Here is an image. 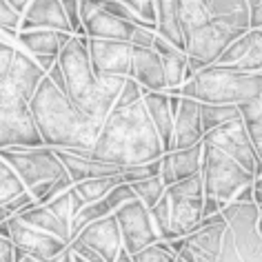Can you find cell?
Segmentation results:
<instances>
[{"label": "cell", "mask_w": 262, "mask_h": 262, "mask_svg": "<svg viewBox=\"0 0 262 262\" xmlns=\"http://www.w3.org/2000/svg\"><path fill=\"white\" fill-rule=\"evenodd\" d=\"M91 156L116 167L147 165L165 156L142 98L122 107L116 104L109 111L94 142Z\"/></svg>", "instance_id": "cell-1"}, {"label": "cell", "mask_w": 262, "mask_h": 262, "mask_svg": "<svg viewBox=\"0 0 262 262\" xmlns=\"http://www.w3.org/2000/svg\"><path fill=\"white\" fill-rule=\"evenodd\" d=\"M29 111L45 147L64 149V151L94 149V142L100 134V124L89 120L47 76L31 96Z\"/></svg>", "instance_id": "cell-2"}, {"label": "cell", "mask_w": 262, "mask_h": 262, "mask_svg": "<svg viewBox=\"0 0 262 262\" xmlns=\"http://www.w3.org/2000/svg\"><path fill=\"white\" fill-rule=\"evenodd\" d=\"M58 67L64 78V96L89 120L102 127L127 78H98L91 69L84 36H71V40L58 54Z\"/></svg>", "instance_id": "cell-3"}, {"label": "cell", "mask_w": 262, "mask_h": 262, "mask_svg": "<svg viewBox=\"0 0 262 262\" xmlns=\"http://www.w3.org/2000/svg\"><path fill=\"white\" fill-rule=\"evenodd\" d=\"M178 96L191 98L200 104L240 107V104L255 102L262 96V74H249V71L235 67L209 64L180 84Z\"/></svg>", "instance_id": "cell-4"}, {"label": "cell", "mask_w": 262, "mask_h": 262, "mask_svg": "<svg viewBox=\"0 0 262 262\" xmlns=\"http://www.w3.org/2000/svg\"><path fill=\"white\" fill-rule=\"evenodd\" d=\"M249 29H251L249 27V0H240L229 11L213 14L211 20H207L185 36L187 69L195 74V71L213 64L222 51Z\"/></svg>", "instance_id": "cell-5"}, {"label": "cell", "mask_w": 262, "mask_h": 262, "mask_svg": "<svg viewBox=\"0 0 262 262\" xmlns=\"http://www.w3.org/2000/svg\"><path fill=\"white\" fill-rule=\"evenodd\" d=\"M200 178L205 198H213L220 205H229L242 187L253 185V176L245 171L238 162L225 156L220 149L202 142V160H200Z\"/></svg>", "instance_id": "cell-6"}, {"label": "cell", "mask_w": 262, "mask_h": 262, "mask_svg": "<svg viewBox=\"0 0 262 262\" xmlns=\"http://www.w3.org/2000/svg\"><path fill=\"white\" fill-rule=\"evenodd\" d=\"M45 147L31 118L29 102L0 80V149Z\"/></svg>", "instance_id": "cell-7"}, {"label": "cell", "mask_w": 262, "mask_h": 262, "mask_svg": "<svg viewBox=\"0 0 262 262\" xmlns=\"http://www.w3.org/2000/svg\"><path fill=\"white\" fill-rule=\"evenodd\" d=\"M165 200H167V215H169V240L185 238V235H189L198 227V222L202 218L205 191H202L200 173L167 187Z\"/></svg>", "instance_id": "cell-8"}, {"label": "cell", "mask_w": 262, "mask_h": 262, "mask_svg": "<svg viewBox=\"0 0 262 262\" xmlns=\"http://www.w3.org/2000/svg\"><path fill=\"white\" fill-rule=\"evenodd\" d=\"M0 158L14 169V173L20 178L23 187L34 189L40 182L58 180L67 176L62 162L58 160L54 149L49 147H14V149H0Z\"/></svg>", "instance_id": "cell-9"}, {"label": "cell", "mask_w": 262, "mask_h": 262, "mask_svg": "<svg viewBox=\"0 0 262 262\" xmlns=\"http://www.w3.org/2000/svg\"><path fill=\"white\" fill-rule=\"evenodd\" d=\"M202 142L220 149L222 154L229 156L231 160H235L245 171L251 173L253 178H260L262 176V165L258 160V154H255V149H253V142L249 138L242 118H235L231 122H225V124H220V127L207 131V134L202 136Z\"/></svg>", "instance_id": "cell-10"}, {"label": "cell", "mask_w": 262, "mask_h": 262, "mask_svg": "<svg viewBox=\"0 0 262 262\" xmlns=\"http://www.w3.org/2000/svg\"><path fill=\"white\" fill-rule=\"evenodd\" d=\"M227 233V222L198 225L185 238L169 240L167 245L176 255V262H218L222 253V242Z\"/></svg>", "instance_id": "cell-11"}, {"label": "cell", "mask_w": 262, "mask_h": 262, "mask_svg": "<svg viewBox=\"0 0 262 262\" xmlns=\"http://www.w3.org/2000/svg\"><path fill=\"white\" fill-rule=\"evenodd\" d=\"M114 218L120 229L122 238V249L129 255L142 251V249L160 242V235L156 231L149 209L142 205L140 200H129L122 207H118L114 211Z\"/></svg>", "instance_id": "cell-12"}, {"label": "cell", "mask_w": 262, "mask_h": 262, "mask_svg": "<svg viewBox=\"0 0 262 262\" xmlns=\"http://www.w3.org/2000/svg\"><path fill=\"white\" fill-rule=\"evenodd\" d=\"M7 225H9L11 245H14L18 251H23L25 255H29V258H34L38 262H49L67 247L62 240H58L56 235H49V233L40 231V229L27 225V222H23L18 215H11L7 220Z\"/></svg>", "instance_id": "cell-13"}, {"label": "cell", "mask_w": 262, "mask_h": 262, "mask_svg": "<svg viewBox=\"0 0 262 262\" xmlns=\"http://www.w3.org/2000/svg\"><path fill=\"white\" fill-rule=\"evenodd\" d=\"M87 51L91 69L98 78H129L131 74V47L122 40H89Z\"/></svg>", "instance_id": "cell-14"}, {"label": "cell", "mask_w": 262, "mask_h": 262, "mask_svg": "<svg viewBox=\"0 0 262 262\" xmlns=\"http://www.w3.org/2000/svg\"><path fill=\"white\" fill-rule=\"evenodd\" d=\"M78 9H80V23L84 29V38H89V40L129 42L131 31H134L136 25L109 16L104 9L98 7L96 0H78Z\"/></svg>", "instance_id": "cell-15"}, {"label": "cell", "mask_w": 262, "mask_h": 262, "mask_svg": "<svg viewBox=\"0 0 262 262\" xmlns=\"http://www.w3.org/2000/svg\"><path fill=\"white\" fill-rule=\"evenodd\" d=\"M58 160L62 162L64 171H67L71 185L94 178H114L120 176L124 167H116L109 162H102L91 156V151H82V149H74V151H64V149H54Z\"/></svg>", "instance_id": "cell-16"}, {"label": "cell", "mask_w": 262, "mask_h": 262, "mask_svg": "<svg viewBox=\"0 0 262 262\" xmlns=\"http://www.w3.org/2000/svg\"><path fill=\"white\" fill-rule=\"evenodd\" d=\"M74 240L82 242L84 247H89L91 251H96L104 262H116L118 253L122 251V238L120 229L114 215H107L102 220H96L87 225Z\"/></svg>", "instance_id": "cell-17"}, {"label": "cell", "mask_w": 262, "mask_h": 262, "mask_svg": "<svg viewBox=\"0 0 262 262\" xmlns=\"http://www.w3.org/2000/svg\"><path fill=\"white\" fill-rule=\"evenodd\" d=\"M31 29H56L71 34L60 0H29V5L23 11V20L18 31Z\"/></svg>", "instance_id": "cell-18"}, {"label": "cell", "mask_w": 262, "mask_h": 262, "mask_svg": "<svg viewBox=\"0 0 262 262\" xmlns=\"http://www.w3.org/2000/svg\"><path fill=\"white\" fill-rule=\"evenodd\" d=\"M202 136L205 131L200 124V102L191 98H180L178 109L173 114V149H189L200 145Z\"/></svg>", "instance_id": "cell-19"}, {"label": "cell", "mask_w": 262, "mask_h": 262, "mask_svg": "<svg viewBox=\"0 0 262 262\" xmlns=\"http://www.w3.org/2000/svg\"><path fill=\"white\" fill-rule=\"evenodd\" d=\"M45 76L47 74L38 67V62L34 60V58H31L29 54H25L23 49H16L14 60H11L9 71H7V76H5V82H7L9 87L23 98V100L29 102Z\"/></svg>", "instance_id": "cell-20"}, {"label": "cell", "mask_w": 262, "mask_h": 262, "mask_svg": "<svg viewBox=\"0 0 262 262\" xmlns=\"http://www.w3.org/2000/svg\"><path fill=\"white\" fill-rule=\"evenodd\" d=\"M202 160V142L189 149H173L160 158V178L165 187H171L180 180H187L191 176L200 173Z\"/></svg>", "instance_id": "cell-21"}, {"label": "cell", "mask_w": 262, "mask_h": 262, "mask_svg": "<svg viewBox=\"0 0 262 262\" xmlns=\"http://www.w3.org/2000/svg\"><path fill=\"white\" fill-rule=\"evenodd\" d=\"M74 34L67 31H56V29H31V31H18L16 36V47L23 49L31 58L36 56H54L64 49V45L71 40Z\"/></svg>", "instance_id": "cell-22"}, {"label": "cell", "mask_w": 262, "mask_h": 262, "mask_svg": "<svg viewBox=\"0 0 262 262\" xmlns=\"http://www.w3.org/2000/svg\"><path fill=\"white\" fill-rule=\"evenodd\" d=\"M131 80L145 91H165V74H162L160 56L154 49L134 47L131 51Z\"/></svg>", "instance_id": "cell-23"}, {"label": "cell", "mask_w": 262, "mask_h": 262, "mask_svg": "<svg viewBox=\"0 0 262 262\" xmlns=\"http://www.w3.org/2000/svg\"><path fill=\"white\" fill-rule=\"evenodd\" d=\"M142 102H145L147 114L151 118V124L160 138L162 151L169 154L173 149V114H171V107H169V96L165 91L142 89Z\"/></svg>", "instance_id": "cell-24"}, {"label": "cell", "mask_w": 262, "mask_h": 262, "mask_svg": "<svg viewBox=\"0 0 262 262\" xmlns=\"http://www.w3.org/2000/svg\"><path fill=\"white\" fill-rule=\"evenodd\" d=\"M156 54L160 56L162 62V74H165V94L178 96L180 84L185 82V71H187V54L180 49H176L173 45L162 40L160 36H156L154 47Z\"/></svg>", "instance_id": "cell-25"}, {"label": "cell", "mask_w": 262, "mask_h": 262, "mask_svg": "<svg viewBox=\"0 0 262 262\" xmlns=\"http://www.w3.org/2000/svg\"><path fill=\"white\" fill-rule=\"evenodd\" d=\"M156 3V34L176 49L185 51L180 29V0H154Z\"/></svg>", "instance_id": "cell-26"}, {"label": "cell", "mask_w": 262, "mask_h": 262, "mask_svg": "<svg viewBox=\"0 0 262 262\" xmlns=\"http://www.w3.org/2000/svg\"><path fill=\"white\" fill-rule=\"evenodd\" d=\"M18 218H20L23 222H27V225H31V227L40 229V231H45V233L56 235L58 240H62L64 245L69 247V242H71L69 225L58 218V215L51 211L49 207H45V205H34V207H29V209H25L23 213H18Z\"/></svg>", "instance_id": "cell-27"}, {"label": "cell", "mask_w": 262, "mask_h": 262, "mask_svg": "<svg viewBox=\"0 0 262 262\" xmlns=\"http://www.w3.org/2000/svg\"><path fill=\"white\" fill-rule=\"evenodd\" d=\"M238 109H240L242 122H245V127H247L249 138L253 142L255 154H258V160L262 165V96L255 102L240 104Z\"/></svg>", "instance_id": "cell-28"}, {"label": "cell", "mask_w": 262, "mask_h": 262, "mask_svg": "<svg viewBox=\"0 0 262 262\" xmlns=\"http://www.w3.org/2000/svg\"><path fill=\"white\" fill-rule=\"evenodd\" d=\"M240 116V109L233 104H200V124L202 131H211L225 122H231Z\"/></svg>", "instance_id": "cell-29"}, {"label": "cell", "mask_w": 262, "mask_h": 262, "mask_svg": "<svg viewBox=\"0 0 262 262\" xmlns=\"http://www.w3.org/2000/svg\"><path fill=\"white\" fill-rule=\"evenodd\" d=\"M122 178L120 176H114V178H94V180H84L78 182V185H71L74 191L80 195V200L84 205H91V202H98L107 195L116 185H120Z\"/></svg>", "instance_id": "cell-30"}, {"label": "cell", "mask_w": 262, "mask_h": 262, "mask_svg": "<svg viewBox=\"0 0 262 262\" xmlns=\"http://www.w3.org/2000/svg\"><path fill=\"white\" fill-rule=\"evenodd\" d=\"M235 69L249 74H262V29H249V49Z\"/></svg>", "instance_id": "cell-31"}, {"label": "cell", "mask_w": 262, "mask_h": 262, "mask_svg": "<svg viewBox=\"0 0 262 262\" xmlns=\"http://www.w3.org/2000/svg\"><path fill=\"white\" fill-rule=\"evenodd\" d=\"M131 189H134L136 200H140L147 209H151L156 202H158L162 195H165V189L167 187H165V182H162L160 176H156V178H147V180L134 182Z\"/></svg>", "instance_id": "cell-32"}, {"label": "cell", "mask_w": 262, "mask_h": 262, "mask_svg": "<svg viewBox=\"0 0 262 262\" xmlns=\"http://www.w3.org/2000/svg\"><path fill=\"white\" fill-rule=\"evenodd\" d=\"M25 191H27V189L23 187L20 178L14 173V169L0 158V205L5 207L9 200H14L16 195H20Z\"/></svg>", "instance_id": "cell-33"}, {"label": "cell", "mask_w": 262, "mask_h": 262, "mask_svg": "<svg viewBox=\"0 0 262 262\" xmlns=\"http://www.w3.org/2000/svg\"><path fill=\"white\" fill-rule=\"evenodd\" d=\"M69 187H71L69 176H62V178H58V180L40 182V185H36L34 189H29V193H31V198H34L36 205H47V202H51L56 195L67 191Z\"/></svg>", "instance_id": "cell-34"}, {"label": "cell", "mask_w": 262, "mask_h": 262, "mask_svg": "<svg viewBox=\"0 0 262 262\" xmlns=\"http://www.w3.org/2000/svg\"><path fill=\"white\" fill-rule=\"evenodd\" d=\"M20 20H23V16L11 7L7 0H0V34H3L5 40L11 42V45H16Z\"/></svg>", "instance_id": "cell-35"}, {"label": "cell", "mask_w": 262, "mask_h": 262, "mask_svg": "<svg viewBox=\"0 0 262 262\" xmlns=\"http://www.w3.org/2000/svg\"><path fill=\"white\" fill-rule=\"evenodd\" d=\"M131 258H134V262H176V255L165 240H160V242H156V245L134 253Z\"/></svg>", "instance_id": "cell-36"}, {"label": "cell", "mask_w": 262, "mask_h": 262, "mask_svg": "<svg viewBox=\"0 0 262 262\" xmlns=\"http://www.w3.org/2000/svg\"><path fill=\"white\" fill-rule=\"evenodd\" d=\"M160 176V160L156 162H147V165H136V167H124L120 178L122 182L127 185H134V182H140V180H147V178H156Z\"/></svg>", "instance_id": "cell-37"}, {"label": "cell", "mask_w": 262, "mask_h": 262, "mask_svg": "<svg viewBox=\"0 0 262 262\" xmlns=\"http://www.w3.org/2000/svg\"><path fill=\"white\" fill-rule=\"evenodd\" d=\"M60 5L64 9V16H67L71 34L84 36V29H82V23H80V9H78V0H60Z\"/></svg>", "instance_id": "cell-38"}, {"label": "cell", "mask_w": 262, "mask_h": 262, "mask_svg": "<svg viewBox=\"0 0 262 262\" xmlns=\"http://www.w3.org/2000/svg\"><path fill=\"white\" fill-rule=\"evenodd\" d=\"M156 36H158V34H156L154 27H134V31H131V38H129V45H131V47L151 49Z\"/></svg>", "instance_id": "cell-39"}, {"label": "cell", "mask_w": 262, "mask_h": 262, "mask_svg": "<svg viewBox=\"0 0 262 262\" xmlns=\"http://www.w3.org/2000/svg\"><path fill=\"white\" fill-rule=\"evenodd\" d=\"M16 45H11L7 40H3L0 38V80H5V76H7L9 71V64L14 60V54H16Z\"/></svg>", "instance_id": "cell-40"}, {"label": "cell", "mask_w": 262, "mask_h": 262, "mask_svg": "<svg viewBox=\"0 0 262 262\" xmlns=\"http://www.w3.org/2000/svg\"><path fill=\"white\" fill-rule=\"evenodd\" d=\"M34 205H36V202H34V198H31V193L25 191L20 195H16L14 200H9L7 205H5V209H7L11 215H18V213H23L25 209H29V207H34Z\"/></svg>", "instance_id": "cell-41"}, {"label": "cell", "mask_w": 262, "mask_h": 262, "mask_svg": "<svg viewBox=\"0 0 262 262\" xmlns=\"http://www.w3.org/2000/svg\"><path fill=\"white\" fill-rule=\"evenodd\" d=\"M69 249H71V253L80 255V258L87 260V262H104L96 251H91L89 247H84L82 242H78V240H71V242H69Z\"/></svg>", "instance_id": "cell-42"}, {"label": "cell", "mask_w": 262, "mask_h": 262, "mask_svg": "<svg viewBox=\"0 0 262 262\" xmlns=\"http://www.w3.org/2000/svg\"><path fill=\"white\" fill-rule=\"evenodd\" d=\"M249 27L262 29V0H255V3L249 0Z\"/></svg>", "instance_id": "cell-43"}, {"label": "cell", "mask_w": 262, "mask_h": 262, "mask_svg": "<svg viewBox=\"0 0 262 262\" xmlns=\"http://www.w3.org/2000/svg\"><path fill=\"white\" fill-rule=\"evenodd\" d=\"M0 262H16L14 260V245L7 238H0Z\"/></svg>", "instance_id": "cell-44"}, {"label": "cell", "mask_w": 262, "mask_h": 262, "mask_svg": "<svg viewBox=\"0 0 262 262\" xmlns=\"http://www.w3.org/2000/svg\"><path fill=\"white\" fill-rule=\"evenodd\" d=\"M231 202H253V185H247L242 187L238 193H235V198Z\"/></svg>", "instance_id": "cell-45"}, {"label": "cell", "mask_w": 262, "mask_h": 262, "mask_svg": "<svg viewBox=\"0 0 262 262\" xmlns=\"http://www.w3.org/2000/svg\"><path fill=\"white\" fill-rule=\"evenodd\" d=\"M34 60L38 62V67H40V69L45 71V74H47V71H49V69H51V67H54V64H56V60H58V58H54V56H36Z\"/></svg>", "instance_id": "cell-46"}, {"label": "cell", "mask_w": 262, "mask_h": 262, "mask_svg": "<svg viewBox=\"0 0 262 262\" xmlns=\"http://www.w3.org/2000/svg\"><path fill=\"white\" fill-rule=\"evenodd\" d=\"M49 262H74V253H71V249L69 247H64L60 253L56 255V258H51Z\"/></svg>", "instance_id": "cell-47"}, {"label": "cell", "mask_w": 262, "mask_h": 262, "mask_svg": "<svg viewBox=\"0 0 262 262\" xmlns=\"http://www.w3.org/2000/svg\"><path fill=\"white\" fill-rule=\"evenodd\" d=\"M7 3H9L11 7H14V9L18 11V14L23 16V11H25V7H27V5H29V0H7Z\"/></svg>", "instance_id": "cell-48"}, {"label": "cell", "mask_w": 262, "mask_h": 262, "mask_svg": "<svg viewBox=\"0 0 262 262\" xmlns=\"http://www.w3.org/2000/svg\"><path fill=\"white\" fill-rule=\"evenodd\" d=\"M14 260H16V262H38V260H34V258H29V255H25L23 251H18L16 247H14Z\"/></svg>", "instance_id": "cell-49"}, {"label": "cell", "mask_w": 262, "mask_h": 262, "mask_svg": "<svg viewBox=\"0 0 262 262\" xmlns=\"http://www.w3.org/2000/svg\"><path fill=\"white\" fill-rule=\"evenodd\" d=\"M0 238H7L9 240V225H7V220L0 222Z\"/></svg>", "instance_id": "cell-50"}, {"label": "cell", "mask_w": 262, "mask_h": 262, "mask_svg": "<svg viewBox=\"0 0 262 262\" xmlns=\"http://www.w3.org/2000/svg\"><path fill=\"white\" fill-rule=\"evenodd\" d=\"M116 262H134V258H131V255H129V253H127V251H124V249H122V251L118 253Z\"/></svg>", "instance_id": "cell-51"}, {"label": "cell", "mask_w": 262, "mask_h": 262, "mask_svg": "<svg viewBox=\"0 0 262 262\" xmlns=\"http://www.w3.org/2000/svg\"><path fill=\"white\" fill-rule=\"evenodd\" d=\"M11 218V213L7 211V209H5L3 205H0V222H5V220H9Z\"/></svg>", "instance_id": "cell-52"}, {"label": "cell", "mask_w": 262, "mask_h": 262, "mask_svg": "<svg viewBox=\"0 0 262 262\" xmlns=\"http://www.w3.org/2000/svg\"><path fill=\"white\" fill-rule=\"evenodd\" d=\"M258 233L262 238V207H258Z\"/></svg>", "instance_id": "cell-53"}, {"label": "cell", "mask_w": 262, "mask_h": 262, "mask_svg": "<svg viewBox=\"0 0 262 262\" xmlns=\"http://www.w3.org/2000/svg\"><path fill=\"white\" fill-rule=\"evenodd\" d=\"M253 189H255V191H262V176L253 180Z\"/></svg>", "instance_id": "cell-54"}, {"label": "cell", "mask_w": 262, "mask_h": 262, "mask_svg": "<svg viewBox=\"0 0 262 262\" xmlns=\"http://www.w3.org/2000/svg\"><path fill=\"white\" fill-rule=\"evenodd\" d=\"M74 262H87V260H82L80 255H76V253H74Z\"/></svg>", "instance_id": "cell-55"}]
</instances>
